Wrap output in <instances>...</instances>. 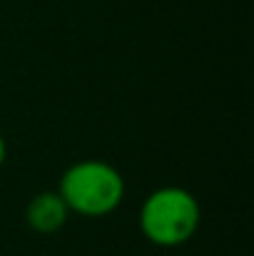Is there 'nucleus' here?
<instances>
[{"label": "nucleus", "mask_w": 254, "mask_h": 256, "mask_svg": "<svg viewBox=\"0 0 254 256\" xmlns=\"http://www.w3.org/2000/svg\"><path fill=\"white\" fill-rule=\"evenodd\" d=\"M58 194L68 204L70 214H80L87 219L112 214L125 199V179L102 160H80L63 172Z\"/></svg>", "instance_id": "1"}, {"label": "nucleus", "mask_w": 254, "mask_h": 256, "mask_svg": "<svg viewBox=\"0 0 254 256\" xmlns=\"http://www.w3.org/2000/svg\"><path fill=\"white\" fill-rule=\"evenodd\" d=\"M202 209L184 186H160L140 206V229L155 246H182L199 229Z\"/></svg>", "instance_id": "2"}, {"label": "nucleus", "mask_w": 254, "mask_h": 256, "mask_svg": "<svg viewBox=\"0 0 254 256\" xmlns=\"http://www.w3.org/2000/svg\"><path fill=\"white\" fill-rule=\"evenodd\" d=\"M68 216H70V209L58 194V189L35 194L25 206V222L38 234H58L65 226Z\"/></svg>", "instance_id": "3"}, {"label": "nucleus", "mask_w": 254, "mask_h": 256, "mask_svg": "<svg viewBox=\"0 0 254 256\" xmlns=\"http://www.w3.org/2000/svg\"><path fill=\"white\" fill-rule=\"evenodd\" d=\"M5 157H8V147H5V140H3V134H0V170H3V164H5Z\"/></svg>", "instance_id": "4"}]
</instances>
